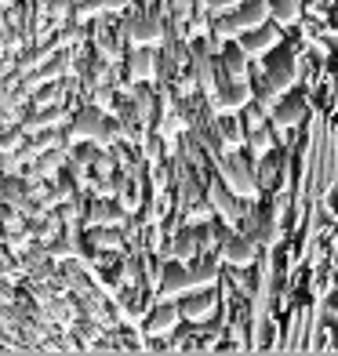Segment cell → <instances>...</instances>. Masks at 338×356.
I'll return each instance as SVG.
<instances>
[{"mask_svg": "<svg viewBox=\"0 0 338 356\" xmlns=\"http://www.w3.org/2000/svg\"><path fill=\"white\" fill-rule=\"evenodd\" d=\"M189 302H193V305H186V309H182L189 320H200V316H207V313L215 309V305H211V298H204V295H200V298H189Z\"/></svg>", "mask_w": 338, "mask_h": 356, "instance_id": "cell-7", "label": "cell"}, {"mask_svg": "<svg viewBox=\"0 0 338 356\" xmlns=\"http://www.w3.org/2000/svg\"><path fill=\"white\" fill-rule=\"evenodd\" d=\"M277 19L280 22H295L298 19V0H280V4H277Z\"/></svg>", "mask_w": 338, "mask_h": 356, "instance_id": "cell-8", "label": "cell"}, {"mask_svg": "<svg viewBox=\"0 0 338 356\" xmlns=\"http://www.w3.org/2000/svg\"><path fill=\"white\" fill-rule=\"evenodd\" d=\"M175 323H179V313H175L171 305H168V309H160V313L150 320V334H168Z\"/></svg>", "mask_w": 338, "mask_h": 356, "instance_id": "cell-5", "label": "cell"}, {"mask_svg": "<svg viewBox=\"0 0 338 356\" xmlns=\"http://www.w3.org/2000/svg\"><path fill=\"white\" fill-rule=\"evenodd\" d=\"M153 73H156L153 55H150V51H135V58H131V76H135V80H153Z\"/></svg>", "mask_w": 338, "mask_h": 356, "instance_id": "cell-4", "label": "cell"}, {"mask_svg": "<svg viewBox=\"0 0 338 356\" xmlns=\"http://www.w3.org/2000/svg\"><path fill=\"white\" fill-rule=\"evenodd\" d=\"M135 44L138 47H146V44H160V22L153 19H138V26H135Z\"/></svg>", "mask_w": 338, "mask_h": 356, "instance_id": "cell-2", "label": "cell"}, {"mask_svg": "<svg viewBox=\"0 0 338 356\" xmlns=\"http://www.w3.org/2000/svg\"><path fill=\"white\" fill-rule=\"evenodd\" d=\"M259 22H266V8H244L236 19H230V26H225V29H233V37H236L240 29H251V26H259ZM225 29H222V33H225Z\"/></svg>", "mask_w": 338, "mask_h": 356, "instance_id": "cell-1", "label": "cell"}, {"mask_svg": "<svg viewBox=\"0 0 338 356\" xmlns=\"http://www.w3.org/2000/svg\"><path fill=\"white\" fill-rule=\"evenodd\" d=\"M95 240H99V248H120V240L109 233H95Z\"/></svg>", "mask_w": 338, "mask_h": 356, "instance_id": "cell-9", "label": "cell"}, {"mask_svg": "<svg viewBox=\"0 0 338 356\" xmlns=\"http://www.w3.org/2000/svg\"><path fill=\"white\" fill-rule=\"evenodd\" d=\"M277 40H280V33H277V29H266V33H259V37H255V44H248V47H244V55H259V51H269V47H277Z\"/></svg>", "mask_w": 338, "mask_h": 356, "instance_id": "cell-6", "label": "cell"}, {"mask_svg": "<svg viewBox=\"0 0 338 356\" xmlns=\"http://www.w3.org/2000/svg\"><path fill=\"white\" fill-rule=\"evenodd\" d=\"M225 258H230L233 266H248L251 258H255L251 240H230V244H225Z\"/></svg>", "mask_w": 338, "mask_h": 356, "instance_id": "cell-3", "label": "cell"}, {"mask_svg": "<svg viewBox=\"0 0 338 356\" xmlns=\"http://www.w3.org/2000/svg\"><path fill=\"white\" fill-rule=\"evenodd\" d=\"M230 4H236V0H215V11H218V15H222V11H225V8H230Z\"/></svg>", "mask_w": 338, "mask_h": 356, "instance_id": "cell-10", "label": "cell"}]
</instances>
